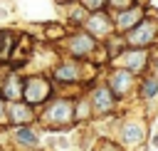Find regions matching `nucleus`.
Wrapping results in <instances>:
<instances>
[{
  "label": "nucleus",
  "mask_w": 158,
  "mask_h": 151,
  "mask_svg": "<svg viewBox=\"0 0 158 151\" xmlns=\"http://www.w3.org/2000/svg\"><path fill=\"white\" fill-rule=\"evenodd\" d=\"M143 139H146V126H143L141 121H128V124H123V129H121V144H123V146L136 149V146L143 144Z\"/></svg>",
  "instance_id": "3"
},
{
  "label": "nucleus",
  "mask_w": 158,
  "mask_h": 151,
  "mask_svg": "<svg viewBox=\"0 0 158 151\" xmlns=\"http://www.w3.org/2000/svg\"><path fill=\"white\" fill-rule=\"evenodd\" d=\"M32 119H35V109H32L30 104H25V101H22V104H20V101H12V104L7 106V121H10V124H17V126L22 124V126H27Z\"/></svg>",
  "instance_id": "4"
},
{
  "label": "nucleus",
  "mask_w": 158,
  "mask_h": 151,
  "mask_svg": "<svg viewBox=\"0 0 158 151\" xmlns=\"http://www.w3.org/2000/svg\"><path fill=\"white\" fill-rule=\"evenodd\" d=\"M72 50H74V52H79V54H84V52H89V50H91V40H89L86 35L74 37V40H72Z\"/></svg>",
  "instance_id": "12"
},
{
  "label": "nucleus",
  "mask_w": 158,
  "mask_h": 151,
  "mask_svg": "<svg viewBox=\"0 0 158 151\" xmlns=\"http://www.w3.org/2000/svg\"><path fill=\"white\" fill-rule=\"evenodd\" d=\"M57 79L59 82H77L79 79V64H62L57 69Z\"/></svg>",
  "instance_id": "10"
},
{
  "label": "nucleus",
  "mask_w": 158,
  "mask_h": 151,
  "mask_svg": "<svg viewBox=\"0 0 158 151\" xmlns=\"http://www.w3.org/2000/svg\"><path fill=\"white\" fill-rule=\"evenodd\" d=\"M153 32H156V25L153 22H143V25H138L133 32H131V45H146V42H151L153 40Z\"/></svg>",
  "instance_id": "8"
},
{
  "label": "nucleus",
  "mask_w": 158,
  "mask_h": 151,
  "mask_svg": "<svg viewBox=\"0 0 158 151\" xmlns=\"http://www.w3.org/2000/svg\"><path fill=\"white\" fill-rule=\"evenodd\" d=\"M0 97H2V99H10V101H20V97H22V84H20V79H17V77H10V79L5 82V87L0 89Z\"/></svg>",
  "instance_id": "9"
},
{
  "label": "nucleus",
  "mask_w": 158,
  "mask_h": 151,
  "mask_svg": "<svg viewBox=\"0 0 158 151\" xmlns=\"http://www.w3.org/2000/svg\"><path fill=\"white\" fill-rule=\"evenodd\" d=\"M44 119H47L52 126H69V124L74 121V106H72L69 101H54V104L47 109Z\"/></svg>",
  "instance_id": "2"
},
{
  "label": "nucleus",
  "mask_w": 158,
  "mask_h": 151,
  "mask_svg": "<svg viewBox=\"0 0 158 151\" xmlns=\"http://www.w3.org/2000/svg\"><path fill=\"white\" fill-rule=\"evenodd\" d=\"M138 17H141V10L136 7V10H128V12H121V15L116 17V25H118L121 30H126V27H133V25L138 22Z\"/></svg>",
  "instance_id": "11"
},
{
  "label": "nucleus",
  "mask_w": 158,
  "mask_h": 151,
  "mask_svg": "<svg viewBox=\"0 0 158 151\" xmlns=\"http://www.w3.org/2000/svg\"><path fill=\"white\" fill-rule=\"evenodd\" d=\"M153 146H156V149H158V134H156V136H153Z\"/></svg>",
  "instance_id": "20"
},
{
  "label": "nucleus",
  "mask_w": 158,
  "mask_h": 151,
  "mask_svg": "<svg viewBox=\"0 0 158 151\" xmlns=\"http://www.w3.org/2000/svg\"><path fill=\"white\" fill-rule=\"evenodd\" d=\"M101 2H104V0H84V5H86V7H91V10H94V7H99Z\"/></svg>",
  "instance_id": "18"
},
{
  "label": "nucleus",
  "mask_w": 158,
  "mask_h": 151,
  "mask_svg": "<svg viewBox=\"0 0 158 151\" xmlns=\"http://www.w3.org/2000/svg\"><path fill=\"white\" fill-rule=\"evenodd\" d=\"M22 97H25V104L37 106V104H42V101L49 97V84H47L44 79H40V77H32V79H27V84L22 87Z\"/></svg>",
  "instance_id": "1"
},
{
  "label": "nucleus",
  "mask_w": 158,
  "mask_h": 151,
  "mask_svg": "<svg viewBox=\"0 0 158 151\" xmlns=\"http://www.w3.org/2000/svg\"><path fill=\"white\" fill-rule=\"evenodd\" d=\"M111 2H114L116 7H128V2H131V0H111Z\"/></svg>",
  "instance_id": "19"
},
{
  "label": "nucleus",
  "mask_w": 158,
  "mask_h": 151,
  "mask_svg": "<svg viewBox=\"0 0 158 151\" xmlns=\"http://www.w3.org/2000/svg\"><path fill=\"white\" fill-rule=\"evenodd\" d=\"M15 141H17L20 146L35 149V146H40V134H37L32 126H17V129H15Z\"/></svg>",
  "instance_id": "7"
},
{
  "label": "nucleus",
  "mask_w": 158,
  "mask_h": 151,
  "mask_svg": "<svg viewBox=\"0 0 158 151\" xmlns=\"http://www.w3.org/2000/svg\"><path fill=\"white\" fill-rule=\"evenodd\" d=\"M109 84H111V92H114V94L123 97V94L131 89V74H128L126 69H118V72H114V74H111Z\"/></svg>",
  "instance_id": "6"
},
{
  "label": "nucleus",
  "mask_w": 158,
  "mask_h": 151,
  "mask_svg": "<svg viewBox=\"0 0 158 151\" xmlns=\"http://www.w3.org/2000/svg\"><path fill=\"white\" fill-rule=\"evenodd\" d=\"M2 121H7V111H5V99L0 97V124Z\"/></svg>",
  "instance_id": "17"
},
{
  "label": "nucleus",
  "mask_w": 158,
  "mask_h": 151,
  "mask_svg": "<svg viewBox=\"0 0 158 151\" xmlns=\"http://www.w3.org/2000/svg\"><path fill=\"white\" fill-rule=\"evenodd\" d=\"M91 109H94V114H109L114 109V94H111V89H106V87L94 89V94H91Z\"/></svg>",
  "instance_id": "5"
},
{
  "label": "nucleus",
  "mask_w": 158,
  "mask_h": 151,
  "mask_svg": "<svg viewBox=\"0 0 158 151\" xmlns=\"http://www.w3.org/2000/svg\"><path fill=\"white\" fill-rule=\"evenodd\" d=\"M89 27H91L94 32H106V30H109V25H106V17H104V15H94V17L89 20Z\"/></svg>",
  "instance_id": "15"
},
{
  "label": "nucleus",
  "mask_w": 158,
  "mask_h": 151,
  "mask_svg": "<svg viewBox=\"0 0 158 151\" xmlns=\"http://www.w3.org/2000/svg\"><path fill=\"white\" fill-rule=\"evenodd\" d=\"M156 94H158V82H156V79H146L143 87H141V97H143V99H151V97H156Z\"/></svg>",
  "instance_id": "14"
},
{
  "label": "nucleus",
  "mask_w": 158,
  "mask_h": 151,
  "mask_svg": "<svg viewBox=\"0 0 158 151\" xmlns=\"http://www.w3.org/2000/svg\"><path fill=\"white\" fill-rule=\"evenodd\" d=\"M143 62H146V52H131V54L126 57L128 69H141V67H143Z\"/></svg>",
  "instance_id": "13"
},
{
  "label": "nucleus",
  "mask_w": 158,
  "mask_h": 151,
  "mask_svg": "<svg viewBox=\"0 0 158 151\" xmlns=\"http://www.w3.org/2000/svg\"><path fill=\"white\" fill-rule=\"evenodd\" d=\"M94 151H121V146L114 144V141H96V149Z\"/></svg>",
  "instance_id": "16"
}]
</instances>
